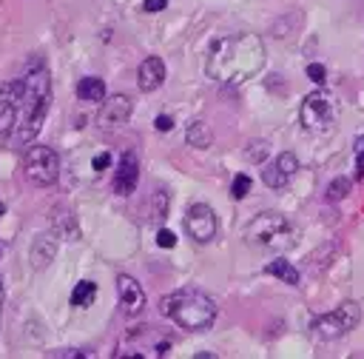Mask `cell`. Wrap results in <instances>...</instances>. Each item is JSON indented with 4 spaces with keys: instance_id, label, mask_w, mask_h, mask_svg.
<instances>
[{
    "instance_id": "obj_1",
    "label": "cell",
    "mask_w": 364,
    "mask_h": 359,
    "mask_svg": "<svg viewBox=\"0 0 364 359\" xmlns=\"http://www.w3.org/2000/svg\"><path fill=\"white\" fill-rule=\"evenodd\" d=\"M264 43L253 31L225 34L210 43L205 57V74L222 85H242L264 68Z\"/></svg>"
},
{
    "instance_id": "obj_2",
    "label": "cell",
    "mask_w": 364,
    "mask_h": 359,
    "mask_svg": "<svg viewBox=\"0 0 364 359\" xmlns=\"http://www.w3.org/2000/svg\"><path fill=\"white\" fill-rule=\"evenodd\" d=\"M23 80H26V94H23V103H20L17 128L11 134V145H17V148L31 145L37 140V134L46 123L48 105H51V77H48V68L40 57L28 60V68H26Z\"/></svg>"
},
{
    "instance_id": "obj_3",
    "label": "cell",
    "mask_w": 364,
    "mask_h": 359,
    "mask_svg": "<svg viewBox=\"0 0 364 359\" xmlns=\"http://www.w3.org/2000/svg\"><path fill=\"white\" fill-rule=\"evenodd\" d=\"M159 311L168 319H173L179 328L193 331V333L210 331L216 322V302L205 291H196V288H179V291L162 296Z\"/></svg>"
},
{
    "instance_id": "obj_4",
    "label": "cell",
    "mask_w": 364,
    "mask_h": 359,
    "mask_svg": "<svg viewBox=\"0 0 364 359\" xmlns=\"http://www.w3.org/2000/svg\"><path fill=\"white\" fill-rule=\"evenodd\" d=\"M245 239L256 248H264V251H287L296 242V231H293V225L284 214L262 211L247 222Z\"/></svg>"
},
{
    "instance_id": "obj_5",
    "label": "cell",
    "mask_w": 364,
    "mask_h": 359,
    "mask_svg": "<svg viewBox=\"0 0 364 359\" xmlns=\"http://www.w3.org/2000/svg\"><path fill=\"white\" fill-rule=\"evenodd\" d=\"M336 120H338V103H336V97H333L330 91H324V88L310 91V94L301 100V105H299V123H301V128L310 131V134H324V131H330V128L336 125Z\"/></svg>"
},
{
    "instance_id": "obj_6",
    "label": "cell",
    "mask_w": 364,
    "mask_h": 359,
    "mask_svg": "<svg viewBox=\"0 0 364 359\" xmlns=\"http://www.w3.org/2000/svg\"><path fill=\"white\" fill-rule=\"evenodd\" d=\"M23 171L31 185L48 188L60 177V157L51 145H28L26 157H23Z\"/></svg>"
},
{
    "instance_id": "obj_7",
    "label": "cell",
    "mask_w": 364,
    "mask_h": 359,
    "mask_svg": "<svg viewBox=\"0 0 364 359\" xmlns=\"http://www.w3.org/2000/svg\"><path fill=\"white\" fill-rule=\"evenodd\" d=\"M358 322H361V308H358V302L347 299V302H341L336 311H327V313L316 316V319L310 322V331H313L318 339H338V336L350 333Z\"/></svg>"
},
{
    "instance_id": "obj_8",
    "label": "cell",
    "mask_w": 364,
    "mask_h": 359,
    "mask_svg": "<svg viewBox=\"0 0 364 359\" xmlns=\"http://www.w3.org/2000/svg\"><path fill=\"white\" fill-rule=\"evenodd\" d=\"M23 94H26V80L23 77L0 83V137L3 140H11V134L17 128Z\"/></svg>"
},
{
    "instance_id": "obj_9",
    "label": "cell",
    "mask_w": 364,
    "mask_h": 359,
    "mask_svg": "<svg viewBox=\"0 0 364 359\" xmlns=\"http://www.w3.org/2000/svg\"><path fill=\"white\" fill-rule=\"evenodd\" d=\"M216 228H219V222H216V214H213L210 205L193 202L188 208V214H185V231H188V236L193 242H199V245L210 242L216 236Z\"/></svg>"
},
{
    "instance_id": "obj_10",
    "label": "cell",
    "mask_w": 364,
    "mask_h": 359,
    "mask_svg": "<svg viewBox=\"0 0 364 359\" xmlns=\"http://www.w3.org/2000/svg\"><path fill=\"white\" fill-rule=\"evenodd\" d=\"M296 171H299L296 154H293V151H282L273 162H267V165L262 168V182H264L267 188H273V191H282V188L293 180Z\"/></svg>"
},
{
    "instance_id": "obj_11",
    "label": "cell",
    "mask_w": 364,
    "mask_h": 359,
    "mask_svg": "<svg viewBox=\"0 0 364 359\" xmlns=\"http://www.w3.org/2000/svg\"><path fill=\"white\" fill-rule=\"evenodd\" d=\"M131 111H134V103H131L128 94H111V97L102 100V108L97 114V123L102 128H119L122 123H128Z\"/></svg>"
},
{
    "instance_id": "obj_12",
    "label": "cell",
    "mask_w": 364,
    "mask_h": 359,
    "mask_svg": "<svg viewBox=\"0 0 364 359\" xmlns=\"http://www.w3.org/2000/svg\"><path fill=\"white\" fill-rule=\"evenodd\" d=\"M117 293H119V308L125 316H139L145 311V291L134 276L119 274L117 276Z\"/></svg>"
},
{
    "instance_id": "obj_13",
    "label": "cell",
    "mask_w": 364,
    "mask_h": 359,
    "mask_svg": "<svg viewBox=\"0 0 364 359\" xmlns=\"http://www.w3.org/2000/svg\"><path fill=\"white\" fill-rule=\"evenodd\" d=\"M136 182H139V162H136V154L134 151H122L117 168H114V191L128 197L131 191H136Z\"/></svg>"
},
{
    "instance_id": "obj_14",
    "label": "cell",
    "mask_w": 364,
    "mask_h": 359,
    "mask_svg": "<svg viewBox=\"0 0 364 359\" xmlns=\"http://www.w3.org/2000/svg\"><path fill=\"white\" fill-rule=\"evenodd\" d=\"M165 83V63L162 57H145L136 68V85L139 91H156Z\"/></svg>"
},
{
    "instance_id": "obj_15",
    "label": "cell",
    "mask_w": 364,
    "mask_h": 359,
    "mask_svg": "<svg viewBox=\"0 0 364 359\" xmlns=\"http://www.w3.org/2000/svg\"><path fill=\"white\" fill-rule=\"evenodd\" d=\"M54 256H57V239H54V234H37L34 242H31V251H28L31 265L40 271V268L51 265Z\"/></svg>"
},
{
    "instance_id": "obj_16",
    "label": "cell",
    "mask_w": 364,
    "mask_h": 359,
    "mask_svg": "<svg viewBox=\"0 0 364 359\" xmlns=\"http://www.w3.org/2000/svg\"><path fill=\"white\" fill-rule=\"evenodd\" d=\"M51 228H54V234L57 236H63V239H80V228H77V219H74V214L68 211V208H54V214H51Z\"/></svg>"
},
{
    "instance_id": "obj_17",
    "label": "cell",
    "mask_w": 364,
    "mask_h": 359,
    "mask_svg": "<svg viewBox=\"0 0 364 359\" xmlns=\"http://www.w3.org/2000/svg\"><path fill=\"white\" fill-rule=\"evenodd\" d=\"M77 97L82 103H102L105 100V83L100 77H82L77 83Z\"/></svg>"
},
{
    "instance_id": "obj_18",
    "label": "cell",
    "mask_w": 364,
    "mask_h": 359,
    "mask_svg": "<svg viewBox=\"0 0 364 359\" xmlns=\"http://www.w3.org/2000/svg\"><path fill=\"white\" fill-rule=\"evenodd\" d=\"M264 274H270V276H276V279H282V282H287V285H299V271H296V265H290L287 259H273V262H267L264 265Z\"/></svg>"
},
{
    "instance_id": "obj_19",
    "label": "cell",
    "mask_w": 364,
    "mask_h": 359,
    "mask_svg": "<svg viewBox=\"0 0 364 359\" xmlns=\"http://www.w3.org/2000/svg\"><path fill=\"white\" fill-rule=\"evenodd\" d=\"M185 140H188V145H193V148H210L213 134H210V128H208L202 120H193V123L188 125V131H185Z\"/></svg>"
},
{
    "instance_id": "obj_20",
    "label": "cell",
    "mask_w": 364,
    "mask_h": 359,
    "mask_svg": "<svg viewBox=\"0 0 364 359\" xmlns=\"http://www.w3.org/2000/svg\"><path fill=\"white\" fill-rule=\"evenodd\" d=\"M94 296H97V285H94L91 279H82V282H77L74 291H71V305H74V308H88V305L94 302Z\"/></svg>"
},
{
    "instance_id": "obj_21",
    "label": "cell",
    "mask_w": 364,
    "mask_h": 359,
    "mask_svg": "<svg viewBox=\"0 0 364 359\" xmlns=\"http://www.w3.org/2000/svg\"><path fill=\"white\" fill-rule=\"evenodd\" d=\"M350 188H353V180L350 177H336V180H330L327 182V199L330 202H338V199H344L347 194H350Z\"/></svg>"
},
{
    "instance_id": "obj_22",
    "label": "cell",
    "mask_w": 364,
    "mask_h": 359,
    "mask_svg": "<svg viewBox=\"0 0 364 359\" xmlns=\"http://www.w3.org/2000/svg\"><path fill=\"white\" fill-rule=\"evenodd\" d=\"M267 142H262V140H253L247 148H245V157L250 160V162H264V157H267Z\"/></svg>"
},
{
    "instance_id": "obj_23",
    "label": "cell",
    "mask_w": 364,
    "mask_h": 359,
    "mask_svg": "<svg viewBox=\"0 0 364 359\" xmlns=\"http://www.w3.org/2000/svg\"><path fill=\"white\" fill-rule=\"evenodd\" d=\"M247 191H250V177L247 174H236L233 177V185H230V194L236 199H242V197H247Z\"/></svg>"
},
{
    "instance_id": "obj_24",
    "label": "cell",
    "mask_w": 364,
    "mask_h": 359,
    "mask_svg": "<svg viewBox=\"0 0 364 359\" xmlns=\"http://www.w3.org/2000/svg\"><path fill=\"white\" fill-rule=\"evenodd\" d=\"M355 180H364V134L355 137Z\"/></svg>"
},
{
    "instance_id": "obj_25",
    "label": "cell",
    "mask_w": 364,
    "mask_h": 359,
    "mask_svg": "<svg viewBox=\"0 0 364 359\" xmlns=\"http://www.w3.org/2000/svg\"><path fill=\"white\" fill-rule=\"evenodd\" d=\"M307 77H310L313 83L324 85V80H327V71H324V66H318V63H310V66H307Z\"/></svg>"
},
{
    "instance_id": "obj_26",
    "label": "cell",
    "mask_w": 364,
    "mask_h": 359,
    "mask_svg": "<svg viewBox=\"0 0 364 359\" xmlns=\"http://www.w3.org/2000/svg\"><path fill=\"white\" fill-rule=\"evenodd\" d=\"M156 245H159V248H173V245H176V236H173V231H168V228H159V234H156Z\"/></svg>"
},
{
    "instance_id": "obj_27",
    "label": "cell",
    "mask_w": 364,
    "mask_h": 359,
    "mask_svg": "<svg viewBox=\"0 0 364 359\" xmlns=\"http://www.w3.org/2000/svg\"><path fill=\"white\" fill-rule=\"evenodd\" d=\"M154 202H156V217L162 219V217L168 214V194H165V191H156V194H154Z\"/></svg>"
},
{
    "instance_id": "obj_28",
    "label": "cell",
    "mask_w": 364,
    "mask_h": 359,
    "mask_svg": "<svg viewBox=\"0 0 364 359\" xmlns=\"http://www.w3.org/2000/svg\"><path fill=\"white\" fill-rule=\"evenodd\" d=\"M48 356H60V359H82V356H88L85 350H77V348H65V350H51Z\"/></svg>"
},
{
    "instance_id": "obj_29",
    "label": "cell",
    "mask_w": 364,
    "mask_h": 359,
    "mask_svg": "<svg viewBox=\"0 0 364 359\" xmlns=\"http://www.w3.org/2000/svg\"><path fill=\"white\" fill-rule=\"evenodd\" d=\"M165 6H168V0H145V3H142V9H145V11H151V14L162 11Z\"/></svg>"
},
{
    "instance_id": "obj_30",
    "label": "cell",
    "mask_w": 364,
    "mask_h": 359,
    "mask_svg": "<svg viewBox=\"0 0 364 359\" xmlns=\"http://www.w3.org/2000/svg\"><path fill=\"white\" fill-rule=\"evenodd\" d=\"M154 125H156V131H171V128H173V120H171L168 114H159Z\"/></svg>"
},
{
    "instance_id": "obj_31",
    "label": "cell",
    "mask_w": 364,
    "mask_h": 359,
    "mask_svg": "<svg viewBox=\"0 0 364 359\" xmlns=\"http://www.w3.org/2000/svg\"><path fill=\"white\" fill-rule=\"evenodd\" d=\"M108 165H111V154H97V157H94V168H97V171H105Z\"/></svg>"
},
{
    "instance_id": "obj_32",
    "label": "cell",
    "mask_w": 364,
    "mask_h": 359,
    "mask_svg": "<svg viewBox=\"0 0 364 359\" xmlns=\"http://www.w3.org/2000/svg\"><path fill=\"white\" fill-rule=\"evenodd\" d=\"M0 313H3V282H0Z\"/></svg>"
},
{
    "instance_id": "obj_33",
    "label": "cell",
    "mask_w": 364,
    "mask_h": 359,
    "mask_svg": "<svg viewBox=\"0 0 364 359\" xmlns=\"http://www.w3.org/2000/svg\"><path fill=\"white\" fill-rule=\"evenodd\" d=\"M3 214H6V205H3V202H0V219H3Z\"/></svg>"
}]
</instances>
